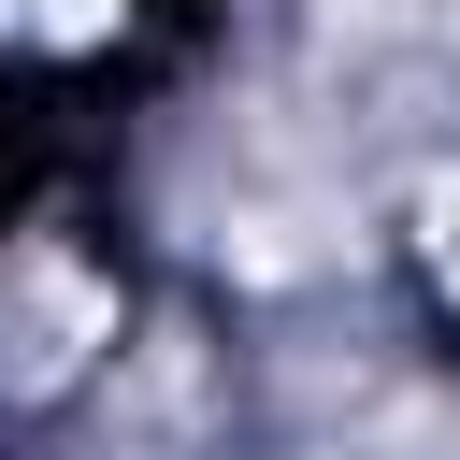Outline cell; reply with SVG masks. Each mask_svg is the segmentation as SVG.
<instances>
[{"label":"cell","instance_id":"obj_1","mask_svg":"<svg viewBox=\"0 0 460 460\" xmlns=\"http://www.w3.org/2000/svg\"><path fill=\"white\" fill-rule=\"evenodd\" d=\"M0 29H29V43H101L115 0H0Z\"/></svg>","mask_w":460,"mask_h":460},{"label":"cell","instance_id":"obj_2","mask_svg":"<svg viewBox=\"0 0 460 460\" xmlns=\"http://www.w3.org/2000/svg\"><path fill=\"white\" fill-rule=\"evenodd\" d=\"M431 273H446V302H460V187H431Z\"/></svg>","mask_w":460,"mask_h":460}]
</instances>
